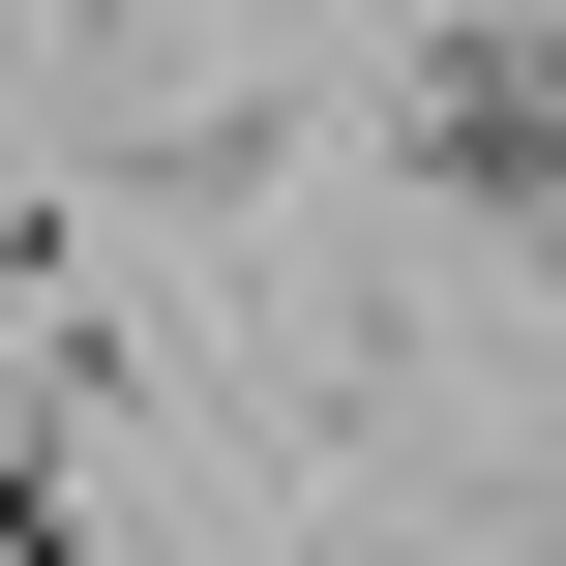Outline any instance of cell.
<instances>
[{"label": "cell", "mask_w": 566, "mask_h": 566, "mask_svg": "<svg viewBox=\"0 0 566 566\" xmlns=\"http://www.w3.org/2000/svg\"><path fill=\"white\" fill-rule=\"evenodd\" d=\"M388 179H418L478 269H537V239H566V60H537V0H448V30L388 60Z\"/></svg>", "instance_id": "6da1fadb"}, {"label": "cell", "mask_w": 566, "mask_h": 566, "mask_svg": "<svg viewBox=\"0 0 566 566\" xmlns=\"http://www.w3.org/2000/svg\"><path fill=\"white\" fill-rule=\"evenodd\" d=\"M298 149H328V90H209V119H119V149H90V209H149V239H239Z\"/></svg>", "instance_id": "7a4b0ae2"}, {"label": "cell", "mask_w": 566, "mask_h": 566, "mask_svg": "<svg viewBox=\"0 0 566 566\" xmlns=\"http://www.w3.org/2000/svg\"><path fill=\"white\" fill-rule=\"evenodd\" d=\"M119 30L149 0H0V90H119Z\"/></svg>", "instance_id": "3957f363"}]
</instances>
